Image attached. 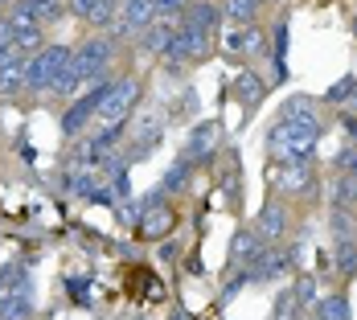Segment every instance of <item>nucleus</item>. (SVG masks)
Instances as JSON below:
<instances>
[{"label":"nucleus","mask_w":357,"mask_h":320,"mask_svg":"<svg viewBox=\"0 0 357 320\" xmlns=\"http://www.w3.org/2000/svg\"><path fill=\"white\" fill-rule=\"evenodd\" d=\"M321 140V115L308 99H287L284 115L275 119V128L267 132V148L280 165L296 160H312V148Z\"/></svg>","instance_id":"obj_1"},{"label":"nucleus","mask_w":357,"mask_h":320,"mask_svg":"<svg viewBox=\"0 0 357 320\" xmlns=\"http://www.w3.org/2000/svg\"><path fill=\"white\" fill-rule=\"evenodd\" d=\"M70 45H45L41 54H33L29 62H25V91L29 95H50V86H54V78L58 70L70 62Z\"/></svg>","instance_id":"obj_2"},{"label":"nucleus","mask_w":357,"mask_h":320,"mask_svg":"<svg viewBox=\"0 0 357 320\" xmlns=\"http://www.w3.org/2000/svg\"><path fill=\"white\" fill-rule=\"evenodd\" d=\"M111 58H115V37L111 33H95L70 54V66H74V74H78L82 82H95L99 74L107 70Z\"/></svg>","instance_id":"obj_3"},{"label":"nucleus","mask_w":357,"mask_h":320,"mask_svg":"<svg viewBox=\"0 0 357 320\" xmlns=\"http://www.w3.org/2000/svg\"><path fill=\"white\" fill-rule=\"evenodd\" d=\"M210 54V33H202V29H193V25H177V37L169 41V49L160 54L173 70L181 66H189V62H202Z\"/></svg>","instance_id":"obj_4"},{"label":"nucleus","mask_w":357,"mask_h":320,"mask_svg":"<svg viewBox=\"0 0 357 320\" xmlns=\"http://www.w3.org/2000/svg\"><path fill=\"white\" fill-rule=\"evenodd\" d=\"M136 103H140V82H136V78H111L107 95H103V103H99V119H103V123H123Z\"/></svg>","instance_id":"obj_5"},{"label":"nucleus","mask_w":357,"mask_h":320,"mask_svg":"<svg viewBox=\"0 0 357 320\" xmlns=\"http://www.w3.org/2000/svg\"><path fill=\"white\" fill-rule=\"evenodd\" d=\"M287 226H291V210H287L284 201H263V210L255 213V238L263 243V247H280L284 243V234H287Z\"/></svg>","instance_id":"obj_6"},{"label":"nucleus","mask_w":357,"mask_h":320,"mask_svg":"<svg viewBox=\"0 0 357 320\" xmlns=\"http://www.w3.org/2000/svg\"><path fill=\"white\" fill-rule=\"evenodd\" d=\"M296 267V250L284 247V250H275V247H263L259 250V259L247 267V280L250 284H263V280H280V275H287Z\"/></svg>","instance_id":"obj_7"},{"label":"nucleus","mask_w":357,"mask_h":320,"mask_svg":"<svg viewBox=\"0 0 357 320\" xmlns=\"http://www.w3.org/2000/svg\"><path fill=\"white\" fill-rule=\"evenodd\" d=\"M156 21V4L152 0H119V13H115V37H132L144 33L148 25Z\"/></svg>","instance_id":"obj_8"},{"label":"nucleus","mask_w":357,"mask_h":320,"mask_svg":"<svg viewBox=\"0 0 357 320\" xmlns=\"http://www.w3.org/2000/svg\"><path fill=\"white\" fill-rule=\"evenodd\" d=\"M33 312H37L33 275H29V271H21V280L13 284L8 300H4V308H0V317H4V320H33Z\"/></svg>","instance_id":"obj_9"},{"label":"nucleus","mask_w":357,"mask_h":320,"mask_svg":"<svg viewBox=\"0 0 357 320\" xmlns=\"http://www.w3.org/2000/svg\"><path fill=\"white\" fill-rule=\"evenodd\" d=\"M218 136H222V123H218V119L197 123V128L189 132V144H185L181 160H189V165H197V160H210V156H214V148H218Z\"/></svg>","instance_id":"obj_10"},{"label":"nucleus","mask_w":357,"mask_h":320,"mask_svg":"<svg viewBox=\"0 0 357 320\" xmlns=\"http://www.w3.org/2000/svg\"><path fill=\"white\" fill-rule=\"evenodd\" d=\"M173 230H177V213L169 210L165 201H152V206L144 210V218H140V238H148V243H165Z\"/></svg>","instance_id":"obj_11"},{"label":"nucleus","mask_w":357,"mask_h":320,"mask_svg":"<svg viewBox=\"0 0 357 320\" xmlns=\"http://www.w3.org/2000/svg\"><path fill=\"white\" fill-rule=\"evenodd\" d=\"M70 13L78 21L95 25V29H107L119 13V0H70Z\"/></svg>","instance_id":"obj_12"},{"label":"nucleus","mask_w":357,"mask_h":320,"mask_svg":"<svg viewBox=\"0 0 357 320\" xmlns=\"http://www.w3.org/2000/svg\"><path fill=\"white\" fill-rule=\"evenodd\" d=\"M25 62H29V58H21L17 49H8V54L0 58V99L25 91Z\"/></svg>","instance_id":"obj_13"},{"label":"nucleus","mask_w":357,"mask_h":320,"mask_svg":"<svg viewBox=\"0 0 357 320\" xmlns=\"http://www.w3.org/2000/svg\"><path fill=\"white\" fill-rule=\"evenodd\" d=\"M259 250H263V243L255 238V230H234V238H230V267L234 271H247L250 263L259 259Z\"/></svg>","instance_id":"obj_14"},{"label":"nucleus","mask_w":357,"mask_h":320,"mask_svg":"<svg viewBox=\"0 0 357 320\" xmlns=\"http://www.w3.org/2000/svg\"><path fill=\"white\" fill-rule=\"evenodd\" d=\"M173 37H177V21H173V17H156V21L140 33V45L148 54H165Z\"/></svg>","instance_id":"obj_15"},{"label":"nucleus","mask_w":357,"mask_h":320,"mask_svg":"<svg viewBox=\"0 0 357 320\" xmlns=\"http://www.w3.org/2000/svg\"><path fill=\"white\" fill-rule=\"evenodd\" d=\"M185 25H193V29H202V33H218V25H222V8L210 4V0H197V4H189L185 8Z\"/></svg>","instance_id":"obj_16"},{"label":"nucleus","mask_w":357,"mask_h":320,"mask_svg":"<svg viewBox=\"0 0 357 320\" xmlns=\"http://www.w3.org/2000/svg\"><path fill=\"white\" fill-rule=\"evenodd\" d=\"M234 95H238V103H243V111H255L259 107V99L267 95V82H263V74H255V70H247V74H238V82H234Z\"/></svg>","instance_id":"obj_17"},{"label":"nucleus","mask_w":357,"mask_h":320,"mask_svg":"<svg viewBox=\"0 0 357 320\" xmlns=\"http://www.w3.org/2000/svg\"><path fill=\"white\" fill-rule=\"evenodd\" d=\"M284 169V177H280V189L284 193H308L317 181H312V169H308V160H296V165H280Z\"/></svg>","instance_id":"obj_18"},{"label":"nucleus","mask_w":357,"mask_h":320,"mask_svg":"<svg viewBox=\"0 0 357 320\" xmlns=\"http://www.w3.org/2000/svg\"><path fill=\"white\" fill-rule=\"evenodd\" d=\"M328 259H333V271H337L341 280H354V275H357V238L337 243V250H333Z\"/></svg>","instance_id":"obj_19"},{"label":"nucleus","mask_w":357,"mask_h":320,"mask_svg":"<svg viewBox=\"0 0 357 320\" xmlns=\"http://www.w3.org/2000/svg\"><path fill=\"white\" fill-rule=\"evenodd\" d=\"M317 320H354V304L345 291H333L317 304Z\"/></svg>","instance_id":"obj_20"},{"label":"nucleus","mask_w":357,"mask_h":320,"mask_svg":"<svg viewBox=\"0 0 357 320\" xmlns=\"http://www.w3.org/2000/svg\"><path fill=\"white\" fill-rule=\"evenodd\" d=\"M189 181H193V165H189V160H173V169L165 173V181H160L156 193H181Z\"/></svg>","instance_id":"obj_21"},{"label":"nucleus","mask_w":357,"mask_h":320,"mask_svg":"<svg viewBox=\"0 0 357 320\" xmlns=\"http://www.w3.org/2000/svg\"><path fill=\"white\" fill-rule=\"evenodd\" d=\"M354 95H357V74H345V78H337V82L324 91V103L341 107V103H349Z\"/></svg>","instance_id":"obj_22"},{"label":"nucleus","mask_w":357,"mask_h":320,"mask_svg":"<svg viewBox=\"0 0 357 320\" xmlns=\"http://www.w3.org/2000/svg\"><path fill=\"white\" fill-rule=\"evenodd\" d=\"M271 41H275V45H271V58H275V78H284L287 74V21H280V25H275V29H271Z\"/></svg>","instance_id":"obj_23"},{"label":"nucleus","mask_w":357,"mask_h":320,"mask_svg":"<svg viewBox=\"0 0 357 320\" xmlns=\"http://www.w3.org/2000/svg\"><path fill=\"white\" fill-rule=\"evenodd\" d=\"M333 206L337 210H349V206H357V177H345L337 181V189H333Z\"/></svg>","instance_id":"obj_24"},{"label":"nucleus","mask_w":357,"mask_h":320,"mask_svg":"<svg viewBox=\"0 0 357 320\" xmlns=\"http://www.w3.org/2000/svg\"><path fill=\"white\" fill-rule=\"evenodd\" d=\"M333 238H337V243L357 238V218L349 210H333Z\"/></svg>","instance_id":"obj_25"},{"label":"nucleus","mask_w":357,"mask_h":320,"mask_svg":"<svg viewBox=\"0 0 357 320\" xmlns=\"http://www.w3.org/2000/svg\"><path fill=\"white\" fill-rule=\"evenodd\" d=\"M255 13H259V0H226L222 4V17H230V21H255Z\"/></svg>","instance_id":"obj_26"},{"label":"nucleus","mask_w":357,"mask_h":320,"mask_svg":"<svg viewBox=\"0 0 357 320\" xmlns=\"http://www.w3.org/2000/svg\"><path fill=\"white\" fill-rule=\"evenodd\" d=\"M291 291H296V304H300V308H312V304H321V300H317V280H312V275H300Z\"/></svg>","instance_id":"obj_27"},{"label":"nucleus","mask_w":357,"mask_h":320,"mask_svg":"<svg viewBox=\"0 0 357 320\" xmlns=\"http://www.w3.org/2000/svg\"><path fill=\"white\" fill-rule=\"evenodd\" d=\"M78 82H82V78H78V74H74V66L66 62V66L58 70V78H54V86H50V95H74V86H78Z\"/></svg>","instance_id":"obj_28"},{"label":"nucleus","mask_w":357,"mask_h":320,"mask_svg":"<svg viewBox=\"0 0 357 320\" xmlns=\"http://www.w3.org/2000/svg\"><path fill=\"white\" fill-rule=\"evenodd\" d=\"M21 4H25V8H33L37 17H41V25H45V21H54V17L62 13V0H21Z\"/></svg>","instance_id":"obj_29"},{"label":"nucleus","mask_w":357,"mask_h":320,"mask_svg":"<svg viewBox=\"0 0 357 320\" xmlns=\"http://www.w3.org/2000/svg\"><path fill=\"white\" fill-rule=\"evenodd\" d=\"M21 271H25L21 263H13V267H4V271H0V308H4V300H8V291H13V284L21 280Z\"/></svg>","instance_id":"obj_30"},{"label":"nucleus","mask_w":357,"mask_h":320,"mask_svg":"<svg viewBox=\"0 0 357 320\" xmlns=\"http://www.w3.org/2000/svg\"><path fill=\"white\" fill-rule=\"evenodd\" d=\"M152 4H156V17H173V21H177L193 0H152Z\"/></svg>","instance_id":"obj_31"},{"label":"nucleus","mask_w":357,"mask_h":320,"mask_svg":"<svg viewBox=\"0 0 357 320\" xmlns=\"http://www.w3.org/2000/svg\"><path fill=\"white\" fill-rule=\"evenodd\" d=\"M13 49V29H8V21H0V58Z\"/></svg>","instance_id":"obj_32"},{"label":"nucleus","mask_w":357,"mask_h":320,"mask_svg":"<svg viewBox=\"0 0 357 320\" xmlns=\"http://www.w3.org/2000/svg\"><path fill=\"white\" fill-rule=\"evenodd\" d=\"M156 259H165V263H169V259H177V247H173V243H160V250H156Z\"/></svg>","instance_id":"obj_33"},{"label":"nucleus","mask_w":357,"mask_h":320,"mask_svg":"<svg viewBox=\"0 0 357 320\" xmlns=\"http://www.w3.org/2000/svg\"><path fill=\"white\" fill-rule=\"evenodd\" d=\"M345 128H349V140L357 144V119H349V123H345Z\"/></svg>","instance_id":"obj_34"},{"label":"nucleus","mask_w":357,"mask_h":320,"mask_svg":"<svg viewBox=\"0 0 357 320\" xmlns=\"http://www.w3.org/2000/svg\"><path fill=\"white\" fill-rule=\"evenodd\" d=\"M349 177H357V152H354V160H349Z\"/></svg>","instance_id":"obj_35"},{"label":"nucleus","mask_w":357,"mask_h":320,"mask_svg":"<svg viewBox=\"0 0 357 320\" xmlns=\"http://www.w3.org/2000/svg\"><path fill=\"white\" fill-rule=\"evenodd\" d=\"M0 4H8V0H0Z\"/></svg>","instance_id":"obj_36"},{"label":"nucleus","mask_w":357,"mask_h":320,"mask_svg":"<svg viewBox=\"0 0 357 320\" xmlns=\"http://www.w3.org/2000/svg\"><path fill=\"white\" fill-rule=\"evenodd\" d=\"M0 320H4V317H0Z\"/></svg>","instance_id":"obj_37"}]
</instances>
